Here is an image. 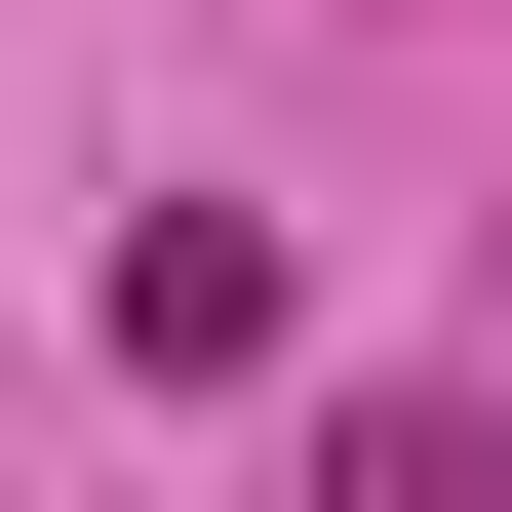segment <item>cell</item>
<instances>
[{"label":"cell","mask_w":512,"mask_h":512,"mask_svg":"<svg viewBox=\"0 0 512 512\" xmlns=\"http://www.w3.org/2000/svg\"><path fill=\"white\" fill-rule=\"evenodd\" d=\"M119 355H158V394H237V355H276V237H237V197H158V237H119Z\"/></svg>","instance_id":"1"},{"label":"cell","mask_w":512,"mask_h":512,"mask_svg":"<svg viewBox=\"0 0 512 512\" xmlns=\"http://www.w3.org/2000/svg\"><path fill=\"white\" fill-rule=\"evenodd\" d=\"M316 512H512V394H355V434H316Z\"/></svg>","instance_id":"2"},{"label":"cell","mask_w":512,"mask_h":512,"mask_svg":"<svg viewBox=\"0 0 512 512\" xmlns=\"http://www.w3.org/2000/svg\"><path fill=\"white\" fill-rule=\"evenodd\" d=\"M473 276H512V237H473Z\"/></svg>","instance_id":"3"}]
</instances>
